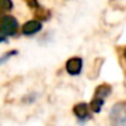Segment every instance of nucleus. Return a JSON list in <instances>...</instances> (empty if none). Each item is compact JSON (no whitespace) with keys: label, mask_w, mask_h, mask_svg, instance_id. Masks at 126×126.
<instances>
[{"label":"nucleus","mask_w":126,"mask_h":126,"mask_svg":"<svg viewBox=\"0 0 126 126\" xmlns=\"http://www.w3.org/2000/svg\"><path fill=\"white\" fill-rule=\"evenodd\" d=\"M16 54H18V50H8V52L4 53L3 56H0V66L3 65L4 63H7L8 60H11V58Z\"/></svg>","instance_id":"9"},{"label":"nucleus","mask_w":126,"mask_h":126,"mask_svg":"<svg viewBox=\"0 0 126 126\" xmlns=\"http://www.w3.org/2000/svg\"><path fill=\"white\" fill-rule=\"evenodd\" d=\"M20 33H22V35L25 37H33L35 35V34H38L39 31L42 30V22L38 19H31V20H27V22H25L22 26H20Z\"/></svg>","instance_id":"4"},{"label":"nucleus","mask_w":126,"mask_h":126,"mask_svg":"<svg viewBox=\"0 0 126 126\" xmlns=\"http://www.w3.org/2000/svg\"><path fill=\"white\" fill-rule=\"evenodd\" d=\"M34 16H35V19L41 20V22H47V20L52 18V12L47 8H44L42 6H39L38 8L34 11Z\"/></svg>","instance_id":"7"},{"label":"nucleus","mask_w":126,"mask_h":126,"mask_svg":"<svg viewBox=\"0 0 126 126\" xmlns=\"http://www.w3.org/2000/svg\"><path fill=\"white\" fill-rule=\"evenodd\" d=\"M3 42H7V38H6V37H3L1 34H0V44H3Z\"/></svg>","instance_id":"11"},{"label":"nucleus","mask_w":126,"mask_h":126,"mask_svg":"<svg viewBox=\"0 0 126 126\" xmlns=\"http://www.w3.org/2000/svg\"><path fill=\"white\" fill-rule=\"evenodd\" d=\"M19 29L20 25L14 15L6 14L0 16V34L3 37H16Z\"/></svg>","instance_id":"2"},{"label":"nucleus","mask_w":126,"mask_h":126,"mask_svg":"<svg viewBox=\"0 0 126 126\" xmlns=\"http://www.w3.org/2000/svg\"><path fill=\"white\" fill-rule=\"evenodd\" d=\"M73 114L80 122H84V121H88L91 118V110L90 106L84 102H80V103L75 104L73 106Z\"/></svg>","instance_id":"6"},{"label":"nucleus","mask_w":126,"mask_h":126,"mask_svg":"<svg viewBox=\"0 0 126 126\" xmlns=\"http://www.w3.org/2000/svg\"><path fill=\"white\" fill-rule=\"evenodd\" d=\"M111 126H126V103L123 100L115 103L109 114Z\"/></svg>","instance_id":"3"},{"label":"nucleus","mask_w":126,"mask_h":126,"mask_svg":"<svg viewBox=\"0 0 126 126\" xmlns=\"http://www.w3.org/2000/svg\"><path fill=\"white\" fill-rule=\"evenodd\" d=\"M14 8V1L12 0H0V16L1 15L10 14Z\"/></svg>","instance_id":"8"},{"label":"nucleus","mask_w":126,"mask_h":126,"mask_svg":"<svg viewBox=\"0 0 126 126\" xmlns=\"http://www.w3.org/2000/svg\"><path fill=\"white\" fill-rule=\"evenodd\" d=\"M25 3H26V6L30 10H33V11H35V10L41 6V3H39L38 0H25Z\"/></svg>","instance_id":"10"},{"label":"nucleus","mask_w":126,"mask_h":126,"mask_svg":"<svg viewBox=\"0 0 126 126\" xmlns=\"http://www.w3.org/2000/svg\"><path fill=\"white\" fill-rule=\"evenodd\" d=\"M83 58L79 57V56H75V57H71L66 60L65 63V71L68 75L71 76H79L83 71Z\"/></svg>","instance_id":"5"},{"label":"nucleus","mask_w":126,"mask_h":126,"mask_svg":"<svg viewBox=\"0 0 126 126\" xmlns=\"http://www.w3.org/2000/svg\"><path fill=\"white\" fill-rule=\"evenodd\" d=\"M111 92H112V88L110 84H107V83L99 84L98 87L95 88V91H94V96H92V99H91L90 104H88L91 111L95 112V114L100 112L104 102H106L107 98L111 95Z\"/></svg>","instance_id":"1"}]
</instances>
